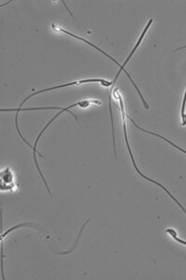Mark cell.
Returning <instances> with one entry per match:
<instances>
[{
  "label": "cell",
  "instance_id": "obj_1",
  "mask_svg": "<svg viewBox=\"0 0 186 280\" xmlns=\"http://www.w3.org/2000/svg\"><path fill=\"white\" fill-rule=\"evenodd\" d=\"M114 95H115V97H117V99L119 100V104H120V111H121V115H122V124H123V131H124V136H125V142H126V145H127V148H128V152H129V156H130V158H131V161H132L133 166H134V168H135V170L137 171V173H138L139 175L142 177V178H144V179H146V180H148V181H150V182H152V183L155 184V185H157V186H160V188L163 189L164 191H165L166 193L167 194H169L170 195V197L172 198V200H174V202H175L176 204L177 205H179L180 207H181V210L184 212L186 214V209L182 206V205H181V203L178 201V200L176 199L175 197L171 194V193H170L167 189L163 186V185H161V184L158 183V182H156L155 180H153V179H151V178H147L145 175H144L143 173L141 172L140 170H139L138 167L136 166V162H135V160H134V157H133L132 155V151H131V149H130V147H129V143H128V135H127V124H126V110H125V107H124V103H123V99L122 97H121V95L119 94V91L118 90H115V92H114Z\"/></svg>",
  "mask_w": 186,
  "mask_h": 280
},
{
  "label": "cell",
  "instance_id": "obj_2",
  "mask_svg": "<svg viewBox=\"0 0 186 280\" xmlns=\"http://www.w3.org/2000/svg\"><path fill=\"white\" fill-rule=\"evenodd\" d=\"M91 82H99V83H101V85L102 86L104 87H109L112 86V82L111 81H104V80H101V79H90V80H84V81H73V82H69V83H65V84H62V85H59V86H55L52 87V88H48V89H44V90H40V91H37V92H34V94H32L31 96H29V97H26L22 102L20 104V106H19V108H17V109H1V111L3 112V111H15L16 110V117H15V126H16V129L17 132H18V134H19V135H20V137H21V139H22V141L26 144V145L29 146L30 148H32L33 147L30 143H28L27 142V140L22 136V135H21V131H20V129H19V126H18V116H19V112H20V110L21 109V107H22V105L24 104V103L26 102L27 100L28 99H30L31 97H35V96H37V95H39V94H42V92H48V91H51V90H55V89H59V88H64V87H67V86H73V85H76V84H83V83H91Z\"/></svg>",
  "mask_w": 186,
  "mask_h": 280
},
{
  "label": "cell",
  "instance_id": "obj_3",
  "mask_svg": "<svg viewBox=\"0 0 186 280\" xmlns=\"http://www.w3.org/2000/svg\"><path fill=\"white\" fill-rule=\"evenodd\" d=\"M91 104H98V105H101V101H99V100H84V101H80V102L77 103H74V104H73V105H70V106H68L67 108H64L63 110H61L60 112H59L58 114H56L55 116H54V118H52V120L51 121H49L48 122V124H46L45 125V127L43 128L42 131L39 133V135H38V136L37 137V140H36V143H35V145H34V148H33V151H34V160H35V162H36V167H37V171H38V173L40 174V176H41V178H42L43 181H44V183H45V186H46V188H47V190H48V194H51V193H50V191H49V188H48V183H47V181H46V179H45V178H44V176H43L42 172H41V170H40V167H39V166H38V164H37V142L39 141V138L41 137V135H43V133L45 132V130L47 129L48 128V126L50 125V124L54 122V120L55 119L57 118L58 116H60L61 114L64 113V111H68V112H70V113L72 114L73 116H74V119L78 122V119L76 118V116L74 115V113H72L71 111H70L69 109L70 108H74V107H77V106H79V107H81V108H87V107H89Z\"/></svg>",
  "mask_w": 186,
  "mask_h": 280
},
{
  "label": "cell",
  "instance_id": "obj_4",
  "mask_svg": "<svg viewBox=\"0 0 186 280\" xmlns=\"http://www.w3.org/2000/svg\"><path fill=\"white\" fill-rule=\"evenodd\" d=\"M127 117H128V118H129V120H130V122L132 123L133 125H134V126H135L136 128H138L139 130H141V131H143V132H144V133H147V134H150V135H155V136H157V137H160V138H161V139L165 140L166 142H168V143H170V145L173 146L174 148H176V149H178L179 151H181V152H183V153H185L186 154V151H184L183 149H181V148H180L179 146L175 145L174 143H172L171 141H170V140L167 139V138H165V137H164V136H162V135H157V134H155V133H153V132H149V131H147V130L143 129V128H141L140 126H138L137 124L134 123V121H133L132 118H130V117H128V115H127Z\"/></svg>",
  "mask_w": 186,
  "mask_h": 280
},
{
  "label": "cell",
  "instance_id": "obj_5",
  "mask_svg": "<svg viewBox=\"0 0 186 280\" xmlns=\"http://www.w3.org/2000/svg\"><path fill=\"white\" fill-rule=\"evenodd\" d=\"M12 181H13V176L11 174V171L9 168H7L5 170H3L1 172V189L4 188L5 187L6 184H10L11 187L13 186L12 185Z\"/></svg>",
  "mask_w": 186,
  "mask_h": 280
},
{
  "label": "cell",
  "instance_id": "obj_6",
  "mask_svg": "<svg viewBox=\"0 0 186 280\" xmlns=\"http://www.w3.org/2000/svg\"><path fill=\"white\" fill-rule=\"evenodd\" d=\"M166 232H168V234H170L171 237H173L177 242L181 243L182 245H185L186 246V241H183V240H181L179 237H177V234H176L174 230H172V229H168Z\"/></svg>",
  "mask_w": 186,
  "mask_h": 280
}]
</instances>
